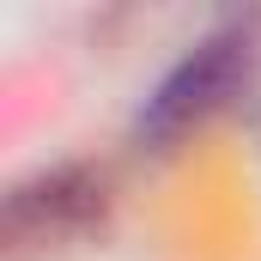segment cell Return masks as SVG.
<instances>
[{
  "mask_svg": "<svg viewBox=\"0 0 261 261\" xmlns=\"http://www.w3.org/2000/svg\"><path fill=\"white\" fill-rule=\"evenodd\" d=\"M249 91H255V37L243 24L213 31L195 55L152 91V103L140 116V140H152L164 152V146H176L189 128L213 122L219 110H237Z\"/></svg>",
  "mask_w": 261,
  "mask_h": 261,
  "instance_id": "obj_1",
  "label": "cell"
},
{
  "mask_svg": "<svg viewBox=\"0 0 261 261\" xmlns=\"http://www.w3.org/2000/svg\"><path fill=\"white\" fill-rule=\"evenodd\" d=\"M97 225H103V176H91L79 164H55L6 195L0 237L12 255H49Z\"/></svg>",
  "mask_w": 261,
  "mask_h": 261,
  "instance_id": "obj_2",
  "label": "cell"
}]
</instances>
